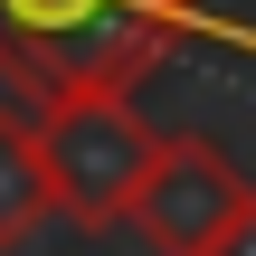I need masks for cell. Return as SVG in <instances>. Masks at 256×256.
Segmentation results:
<instances>
[{
    "label": "cell",
    "mask_w": 256,
    "mask_h": 256,
    "mask_svg": "<svg viewBox=\"0 0 256 256\" xmlns=\"http://www.w3.org/2000/svg\"><path fill=\"white\" fill-rule=\"evenodd\" d=\"M180 38L190 28L142 0H0V86L28 114L66 95H133Z\"/></svg>",
    "instance_id": "6da1fadb"
},
{
    "label": "cell",
    "mask_w": 256,
    "mask_h": 256,
    "mask_svg": "<svg viewBox=\"0 0 256 256\" xmlns=\"http://www.w3.org/2000/svg\"><path fill=\"white\" fill-rule=\"evenodd\" d=\"M38 142H48L57 218H76V228H114L162 133L142 124L133 95H66V104H38Z\"/></svg>",
    "instance_id": "7a4b0ae2"
},
{
    "label": "cell",
    "mask_w": 256,
    "mask_h": 256,
    "mask_svg": "<svg viewBox=\"0 0 256 256\" xmlns=\"http://www.w3.org/2000/svg\"><path fill=\"white\" fill-rule=\"evenodd\" d=\"M247 209H256V180L209 133H162L152 162H142V180H133V200H124V228L152 256H209Z\"/></svg>",
    "instance_id": "3957f363"
},
{
    "label": "cell",
    "mask_w": 256,
    "mask_h": 256,
    "mask_svg": "<svg viewBox=\"0 0 256 256\" xmlns=\"http://www.w3.org/2000/svg\"><path fill=\"white\" fill-rule=\"evenodd\" d=\"M57 218V180H48V142L28 104H0V256L28 247Z\"/></svg>",
    "instance_id": "277c9868"
},
{
    "label": "cell",
    "mask_w": 256,
    "mask_h": 256,
    "mask_svg": "<svg viewBox=\"0 0 256 256\" xmlns=\"http://www.w3.org/2000/svg\"><path fill=\"white\" fill-rule=\"evenodd\" d=\"M209 256H256V209H247V218H238V228H228V238H218Z\"/></svg>",
    "instance_id": "5b68a950"
}]
</instances>
